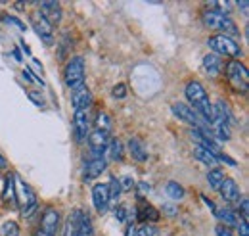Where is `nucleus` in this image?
Returning a JSON list of instances; mask_svg holds the SVG:
<instances>
[{
	"mask_svg": "<svg viewBox=\"0 0 249 236\" xmlns=\"http://www.w3.org/2000/svg\"><path fill=\"white\" fill-rule=\"evenodd\" d=\"M184 94H186L188 102L194 104L192 110L203 119L207 125H211V119H213V104H211V100H209L207 90L203 89V85H201L199 81H190L186 85Z\"/></svg>",
	"mask_w": 249,
	"mask_h": 236,
	"instance_id": "nucleus-1",
	"label": "nucleus"
},
{
	"mask_svg": "<svg viewBox=\"0 0 249 236\" xmlns=\"http://www.w3.org/2000/svg\"><path fill=\"white\" fill-rule=\"evenodd\" d=\"M201 18H203V23L207 27L220 31V35H226V37H238L240 35L236 21L222 10H203Z\"/></svg>",
	"mask_w": 249,
	"mask_h": 236,
	"instance_id": "nucleus-2",
	"label": "nucleus"
},
{
	"mask_svg": "<svg viewBox=\"0 0 249 236\" xmlns=\"http://www.w3.org/2000/svg\"><path fill=\"white\" fill-rule=\"evenodd\" d=\"M85 71H87L85 59L81 58V56H73L67 61V65L63 69V83H65V87L71 92L87 87L85 85Z\"/></svg>",
	"mask_w": 249,
	"mask_h": 236,
	"instance_id": "nucleus-3",
	"label": "nucleus"
},
{
	"mask_svg": "<svg viewBox=\"0 0 249 236\" xmlns=\"http://www.w3.org/2000/svg\"><path fill=\"white\" fill-rule=\"evenodd\" d=\"M207 46L213 50V54L217 56H228L232 59H238L242 58V46L240 42H236V39L232 37H226V35H215V37H209L207 39Z\"/></svg>",
	"mask_w": 249,
	"mask_h": 236,
	"instance_id": "nucleus-4",
	"label": "nucleus"
},
{
	"mask_svg": "<svg viewBox=\"0 0 249 236\" xmlns=\"http://www.w3.org/2000/svg\"><path fill=\"white\" fill-rule=\"evenodd\" d=\"M16 198H19V206H21V215L23 217H31L36 209V196L33 192V188L21 178L16 175Z\"/></svg>",
	"mask_w": 249,
	"mask_h": 236,
	"instance_id": "nucleus-5",
	"label": "nucleus"
},
{
	"mask_svg": "<svg viewBox=\"0 0 249 236\" xmlns=\"http://www.w3.org/2000/svg\"><path fill=\"white\" fill-rule=\"evenodd\" d=\"M226 77H228V81L232 83V87L236 90H242V92L248 90V83H249L248 67L242 61L230 59L226 63Z\"/></svg>",
	"mask_w": 249,
	"mask_h": 236,
	"instance_id": "nucleus-6",
	"label": "nucleus"
},
{
	"mask_svg": "<svg viewBox=\"0 0 249 236\" xmlns=\"http://www.w3.org/2000/svg\"><path fill=\"white\" fill-rule=\"evenodd\" d=\"M173 114L177 116L178 119H182L184 123H188V125H192L194 129H199V131H207V133H211V127L203 121V119L199 118L188 104H184V102H175L173 106Z\"/></svg>",
	"mask_w": 249,
	"mask_h": 236,
	"instance_id": "nucleus-7",
	"label": "nucleus"
},
{
	"mask_svg": "<svg viewBox=\"0 0 249 236\" xmlns=\"http://www.w3.org/2000/svg\"><path fill=\"white\" fill-rule=\"evenodd\" d=\"M69 225H71L73 236H94L92 221H90L89 213H85L81 209H75V213L69 217Z\"/></svg>",
	"mask_w": 249,
	"mask_h": 236,
	"instance_id": "nucleus-8",
	"label": "nucleus"
},
{
	"mask_svg": "<svg viewBox=\"0 0 249 236\" xmlns=\"http://www.w3.org/2000/svg\"><path fill=\"white\" fill-rule=\"evenodd\" d=\"M31 27L48 46L54 44V29H52V25L42 18L40 12H33L31 14Z\"/></svg>",
	"mask_w": 249,
	"mask_h": 236,
	"instance_id": "nucleus-9",
	"label": "nucleus"
},
{
	"mask_svg": "<svg viewBox=\"0 0 249 236\" xmlns=\"http://www.w3.org/2000/svg\"><path fill=\"white\" fill-rule=\"evenodd\" d=\"M73 133L77 142H85L90 135V118L89 112H75L73 114Z\"/></svg>",
	"mask_w": 249,
	"mask_h": 236,
	"instance_id": "nucleus-10",
	"label": "nucleus"
},
{
	"mask_svg": "<svg viewBox=\"0 0 249 236\" xmlns=\"http://www.w3.org/2000/svg\"><path fill=\"white\" fill-rule=\"evenodd\" d=\"M89 144H90V159L104 157V154L107 152V144H109V135L102 131H92L89 135Z\"/></svg>",
	"mask_w": 249,
	"mask_h": 236,
	"instance_id": "nucleus-11",
	"label": "nucleus"
},
{
	"mask_svg": "<svg viewBox=\"0 0 249 236\" xmlns=\"http://www.w3.org/2000/svg\"><path fill=\"white\" fill-rule=\"evenodd\" d=\"M60 229V211L56 207H46L40 217V231L50 236H56Z\"/></svg>",
	"mask_w": 249,
	"mask_h": 236,
	"instance_id": "nucleus-12",
	"label": "nucleus"
},
{
	"mask_svg": "<svg viewBox=\"0 0 249 236\" xmlns=\"http://www.w3.org/2000/svg\"><path fill=\"white\" fill-rule=\"evenodd\" d=\"M92 204L98 213H106L109 209V190L106 182H98L92 186Z\"/></svg>",
	"mask_w": 249,
	"mask_h": 236,
	"instance_id": "nucleus-13",
	"label": "nucleus"
},
{
	"mask_svg": "<svg viewBox=\"0 0 249 236\" xmlns=\"http://www.w3.org/2000/svg\"><path fill=\"white\" fill-rule=\"evenodd\" d=\"M107 167V161L104 157H92L89 161H85L83 165V178L85 180H92V178H98Z\"/></svg>",
	"mask_w": 249,
	"mask_h": 236,
	"instance_id": "nucleus-14",
	"label": "nucleus"
},
{
	"mask_svg": "<svg viewBox=\"0 0 249 236\" xmlns=\"http://www.w3.org/2000/svg\"><path fill=\"white\" fill-rule=\"evenodd\" d=\"M92 100H94L92 92L87 89V87L75 90L71 94V102H73V110L75 112H89V108L92 106Z\"/></svg>",
	"mask_w": 249,
	"mask_h": 236,
	"instance_id": "nucleus-15",
	"label": "nucleus"
},
{
	"mask_svg": "<svg viewBox=\"0 0 249 236\" xmlns=\"http://www.w3.org/2000/svg\"><path fill=\"white\" fill-rule=\"evenodd\" d=\"M40 14H42V18L50 23V25H54V23H60L62 21V4L60 2H40V10H38Z\"/></svg>",
	"mask_w": 249,
	"mask_h": 236,
	"instance_id": "nucleus-16",
	"label": "nucleus"
},
{
	"mask_svg": "<svg viewBox=\"0 0 249 236\" xmlns=\"http://www.w3.org/2000/svg\"><path fill=\"white\" fill-rule=\"evenodd\" d=\"M220 196H222V200H226V202H230V204H234V202H240V188H238V184H236V180H232V178L224 177L222 180V184H220Z\"/></svg>",
	"mask_w": 249,
	"mask_h": 236,
	"instance_id": "nucleus-17",
	"label": "nucleus"
},
{
	"mask_svg": "<svg viewBox=\"0 0 249 236\" xmlns=\"http://www.w3.org/2000/svg\"><path fill=\"white\" fill-rule=\"evenodd\" d=\"M2 198L4 202L16 206L18 204V198H16V175L14 173H8L4 177V190H2Z\"/></svg>",
	"mask_w": 249,
	"mask_h": 236,
	"instance_id": "nucleus-18",
	"label": "nucleus"
},
{
	"mask_svg": "<svg viewBox=\"0 0 249 236\" xmlns=\"http://www.w3.org/2000/svg\"><path fill=\"white\" fill-rule=\"evenodd\" d=\"M128 152H130L132 159H136V161H146L148 159V150L142 144V140L136 138V137H132L128 140Z\"/></svg>",
	"mask_w": 249,
	"mask_h": 236,
	"instance_id": "nucleus-19",
	"label": "nucleus"
},
{
	"mask_svg": "<svg viewBox=\"0 0 249 236\" xmlns=\"http://www.w3.org/2000/svg\"><path fill=\"white\" fill-rule=\"evenodd\" d=\"M203 67H205V71L211 75V77H217L218 73H220V67H222V61L218 58L217 54H205L203 56Z\"/></svg>",
	"mask_w": 249,
	"mask_h": 236,
	"instance_id": "nucleus-20",
	"label": "nucleus"
},
{
	"mask_svg": "<svg viewBox=\"0 0 249 236\" xmlns=\"http://www.w3.org/2000/svg\"><path fill=\"white\" fill-rule=\"evenodd\" d=\"M194 156H196L199 161H203L205 165H211V167H215V165L218 163L217 156H213L209 150H205V148H201V146L194 148Z\"/></svg>",
	"mask_w": 249,
	"mask_h": 236,
	"instance_id": "nucleus-21",
	"label": "nucleus"
},
{
	"mask_svg": "<svg viewBox=\"0 0 249 236\" xmlns=\"http://www.w3.org/2000/svg\"><path fill=\"white\" fill-rule=\"evenodd\" d=\"M215 215L224 223V227H236V223H238V219H240L232 209H226V207H224V209H217Z\"/></svg>",
	"mask_w": 249,
	"mask_h": 236,
	"instance_id": "nucleus-22",
	"label": "nucleus"
},
{
	"mask_svg": "<svg viewBox=\"0 0 249 236\" xmlns=\"http://www.w3.org/2000/svg\"><path fill=\"white\" fill-rule=\"evenodd\" d=\"M107 154H109V157H111L113 161H121L124 154V148H123V144H121V140H117V138L109 140V144H107Z\"/></svg>",
	"mask_w": 249,
	"mask_h": 236,
	"instance_id": "nucleus-23",
	"label": "nucleus"
},
{
	"mask_svg": "<svg viewBox=\"0 0 249 236\" xmlns=\"http://www.w3.org/2000/svg\"><path fill=\"white\" fill-rule=\"evenodd\" d=\"M94 131H102V133H111V118L106 114V112H100L98 114V118H96V121H94Z\"/></svg>",
	"mask_w": 249,
	"mask_h": 236,
	"instance_id": "nucleus-24",
	"label": "nucleus"
},
{
	"mask_svg": "<svg viewBox=\"0 0 249 236\" xmlns=\"http://www.w3.org/2000/svg\"><path fill=\"white\" fill-rule=\"evenodd\" d=\"M165 190H167V196L171 198V200H182L184 198V188L178 184V182H175V180H169L167 182V186H165Z\"/></svg>",
	"mask_w": 249,
	"mask_h": 236,
	"instance_id": "nucleus-25",
	"label": "nucleus"
},
{
	"mask_svg": "<svg viewBox=\"0 0 249 236\" xmlns=\"http://www.w3.org/2000/svg\"><path fill=\"white\" fill-rule=\"evenodd\" d=\"M107 190H109V207H115L117 200H119V194H121V188H119V180L113 177L107 182Z\"/></svg>",
	"mask_w": 249,
	"mask_h": 236,
	"instance_id": "nucleus-26",
	"label": "nucleus"
},
{
	"mask_svg": "<svg viewBox=\"0 0 249 236\" xmlns=\"http://www.w3.org/2000/svg\"><path fill=\"white\" fill-rule=\"evenodd\" d=\"M222 180H224V173H222L220 169H211V171L207 173V182H209V186H211L213 190H218V188H220Z\"/></svg>",
	"mask_w": 249,
	"mask_h": 236,
	"instance_id": "nucleus-27",
	"label": "nucleus"
},
{
	"mask_svg": "<svg viewBox=\"0 0 249 236\" xmlns=\"http://www.w3.org/2000/svg\"><path fill=\"white\" fill-rule=\"evenodd\" d=\"M0 236H19V227L16 221H6L0 227Z\"/></svg>",
	"mask_w": 249,
	"mask_h": 236,
	"instance_id": "nucleus-28",
	"label": "nucleus"
},
{
	"mask_svg": "<svg viewBox=\"0 0 249 236\" xmlns=\"http://www.w3.org/2000/svg\"><path fill=\"white\" fill-rule=\"evenodd\" d=\"M2 21H4L6 25H14L16 29H19V31H27L25 23H23L21 20H18L16 16H10V14H6V16H2Z\"/></svg>",
	"mask_w": 249,
	"mask_h": 236,
	"instance_id": "nucleus-29",
	"label": "nucleus"
},
{
	"mask_svg": "<svg viewBox=\"0 0 249 236\" xmlns=\"http://www.w3.org/2000/svg\"><path fill=\"white\" fill-rule=\"evenodd\" d=\"M140 219H144V221H157L159 219V211L154 206H146L142 209V213H140Z\"/></svg>",
	"mask_w": 249,
	"mask_h": 236,
	"instance_id": "nucleus-30",
	"label": "nucleus"
},
{
	"mask_svg": "<svg viewBox=\"0 0 249 236\" xmlns=\"http://www.w3.org/2000/svg\"><path fill=\"white\" fill-rule=\"evenodd\" d=\"M117 180H119V188H121V192H128V190H132V186H134V178L128 177V175L117 178Z\"/></svg>",
	"mask_w": 249,
	"mask_h": 236,
	"instance_id": "nucleus-31",
	"label": "nucleus"
},
{
	"mask_svg": "<svg viewBox=\"0 0 249 236\" xmlns=\"http://www.w3.org/2000/svg\"><path fill=\"white\" fill-rule=\"evenodd\" d=\"M136 236H156V227H152L150 223H144L142 227H138Z\"/></svg>",
	"mask_w": 249,
	"mask_h": 236,
	"instance_id": "nucleus-32",
	"label": "nucleus"
},
{
	"mask_svg": "<svg viewBox=\"0 0 249 236\" xmlns=\"http://www.w3.org/2000/svg\"><path fill=\"white\" fill-rule=\"evenodd\" d=\"M111 94H113V98H124L126 96V85H123V83H119V85H115L113 87V90H111Z\"/></svg>",
	"mask_w": 249,
	"mask_h": 236,
	"instance_id": "nucleus-33",
	"label": "nucleus"
},
{
	"mask_svg": "<svg viewBox=\"0 0 249 236\" xmlns=\"http://www.w3.org/2000/svg\"><path fill=\"white\" fill-rule=\"evenodd\" d=\"M29 98L35 102V106H38V108H42V106H44V98H42V94H40V92L31 90V92H29Z\"/></svg>",
	"mask_w": 249,
	"mask_h": 236,
	"instance_id": "nucleus-34",
	"label": "nucleus"
},
{
	"mask_svg": "<svg viewBox=\"0 0 249 236\" xmlns=\"http://www.w3.org/2000/svg\"><path fill=\"white\" fill-rule=\"evenodd\" d=\"M236 227H238V235H240V236H249L248 221H244V219H238V223H236Z\"/></svg>",
	"mask_w": 249,
	"mask_h": 236,
	"instance_id": "nucleus-35",
	"label": "nucleus"
},
{
	"mask_svg": "<svg viewBox=\"0 0 249 236\" xmlns=\"http://www.w3.org/2000/svg\"><path fill=\"white\" fill-rule=\"evenodd\" d=\"M126 215H128V207L126 206L115 207V217H117L119 221H126Z\"/></svg>",
	"mask_w": 249,
	"mask_h": 236,
	"instance_id": "nucleus-36",
	"label": "nucleus"
},
{
	"mask_svg": "<svg viewBox=\"0 0 249 236\" xmlns=\"http://www.w3.org/2000/svg\"><path fill=\"white\" fill-rule=\"evenodd\" d=\"M23 77H25V79H29L31 83H40V85H42V81H40V77H36V75H33V71H31V69H29V67H25V69H23Z\"/></svg>",
	"mask_w": 249,
	"mask_h": 236,
	"instance_id": "nucleus-37",
	"label": "nucleus"
},
{
	"mask_svg": "<svg viewBox=\"0 0 249 236\" xmlns=\"http://www.w3.org/2000/svg\"><path fill=\"white\" fill-rule=\"evenodd\" d=\"M215 235L217 236H234L232 235V231H230L228 227H224V225H217V227H215Z\"/></svg>",
	"mask_w": 249,
	"mask_h": 236,
	"instance_id": "nucleus-38",
	"label": "nucleus"
},
{
	"mask_svg": "<svg viewBox=\"0 0 249 236\" xmlns=\"http://www.w3.org/2000/svg\"><path fill=\"white\" fill-rule=\"evenodd\" d=\"M62 42H63V44H62V48H60V56H62V58H65V54H67V48L71 46V42H69V35H65V37H63Z\"/></svg>",
	"mask_w": 249,
	"mask_h": 236,
	"instance_id": "nucleus-39",
	"label": "nucleus"
},
{
	"mask_svg": "<svg viewBox=\"0 0 249 236\" xmlns=\"http://www.w3.org/2000/svg\"><path fill=\"white\" fill-rule=\"evenodd\" d=\"M240 209H242V219H244V221H248V213H249L248 198H242V206H240Z\"/></svg>",
	"mask_w": 249,
	"mask_h": 236,
	"instance_id": "nucleus-40",
	"label": "nucleus"
},
{
	"mask_svg": "<svg viewBox=\"0 0 249 236\" xmlns=\"http://www.w3.org/2000/svg\"><path fill=\"white\" fill-rule=\"evenodd\" d=\"M136 233H138V227L130 221L128 225H126V231H124V236H136Z\"/></svg>",
	"mask_w": 249,
	"mask_h": 236,
	"instance_id": "nucleus-41",
	"label": "nucleus"
},
{
	"mask_svg": "<svg viewBox=\"0 0 249 236\" xmlns=\"http://www.w3.org/2000/svg\"><path fill=\"white\" fill-rule=\"evenodd\" d=\"M163 211H165L167 215H171V217H173V215L177 213V207L171 206V204H165V206H163Z\"/></svg>",
	"mask_w": 249,
	"mask_h": 236,
	"instance_id": "nucleus-42",
	"label": "nucleus"
},
{
	"mask_svg": "<svg viewBox=\"0 0 249 236\" xmlns=\"http://www.w3.org/2000/svg\"><path fill=\"white\" fill-rule=\"evenodd\" d=\"M236 6L242 10V14H248V2H238Z\"/></svg>",
	"mask_w": 249,
	"mask_h": 236,
	"instance_id": "nucleus-43",
	"label": "nucleus"
},
{
	"mask_svg": "<svg viewBox=\"0 0 249 236\" xmlns=\"http://www.w3.org/2000/svg\"><path fill=\"white\" fill-rule=\"evenodd\" d=\"M138 188H140L142 192H150V190H152V186H150V184H146V182H140V184H138Z\"/></svg>",
	"mask_w": 249,
	"mask_h": 236,
	"instance_id": "nucleus-44",
	"label": "nucleus"
},
{
	"mask_svg": "<svg viewBox=\"0 0 249 236\" xmlns=\"http://www.w3.org/2000/svg\"><path fill=\"white\" fill-rule=\"evenodd\" d=\"M6 165H8V163H6V157L0 154V169H6Z\"/></svg>",
	"mask_w": 249,
	"mask_h": 236,
	"instance_id": "nucleus-45",
	"label": "nucleus"
},
{
	"mask_svg": "<svg viewBox=\"0 0 249 236\" xmlns=\"http://www.w3.org/2000/svg\"><path fill=\"white\" fill-rule=\"evenodd\" d=\"M35 236H50V235H46V233H42V231H40V229H38V231H36V233H35Z\"/></svg>",
	"mask_w": 249,
	"mask_h": 236,
	"instance_id": "nucleus-46",
	"label": "nucleus"
}]
</instances>
